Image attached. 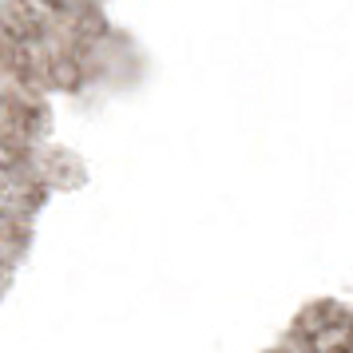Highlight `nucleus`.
<instances>
[]
</instances>
